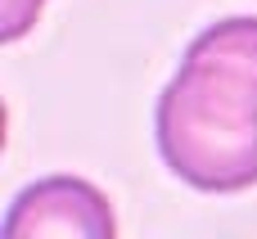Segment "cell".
Returning <instances> with one entry per match:
<instances>
[{"instance_id":"1","label":"cell","mask_w":257,"mask_h":239,"mask_svg":"<svg viewBox=\"0 0 257 239\" xmlns=\"http://www.w3.org/2000/svg\"><path fill=\"white\" fill-rule=\"evenodd\" d=\"M158 154L194 190L235 194L257 185V18L203 27L154 113Z\"/></svg>"},{"instance_id":"2","label":"cell","mask_w":257,"mask_h":239,"mask_svg":"<svg viewBox=\"0 0 257 239\" xmlns=\"http://www.w3.org/2000/svg\"><path fill=\"white\" fill-rule=\"evenodd\" d=\"M5 239H117V217L86 176H41L14 194Z\"/></svg>"},{"instance_id":"3","label":"cell","mask_w":257,"mask_h":239,"mask_svg":"<svg viewBox=\"0 0 257 239\" xmlns=\"http://www.w3.org/2000/svg\"><path fill=\"white\" fill-rule=\"evenodd\" d=\"M45 0H0V41H23L41 18Z\"/></svg>"}]
</instances>
